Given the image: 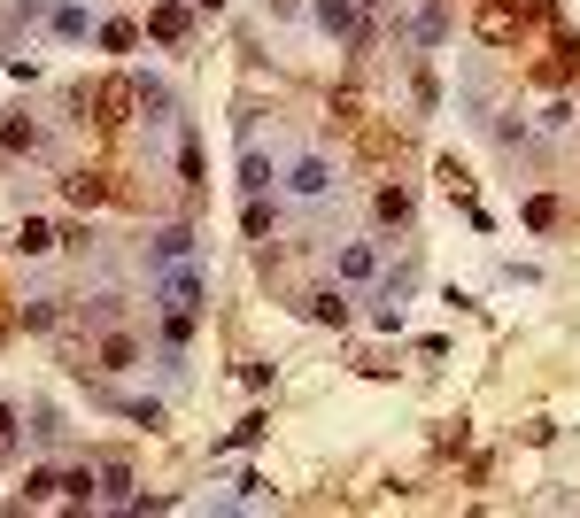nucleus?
<instances>
[{"mask_svg": "<svg viewBox=\"0 0 580 518\" xmlns=\"http://www.w3.org/2000/svg\"><path fill=\"white\" fill-rule=\"evenodd\" d=\"M318 24L341 31V39H356V8H348V0H318Z\"/></svg>", "mask_w": 580, "mask_h": 518, "instance_id": "12", "label": "nucleus"}, {"mask_svg": "<svg viewBox=\"0 0 580 518\" xmlns=\"http://www.w3.org/2000/svg\"><path fill=\"white\" fill-rule=\"evenodd\" d=\"M519 31H526V8H519V0H480V39H488V47H511Z\"/></svg>", "mask_w": 580, "mask_h": 518, "instance_id": "2", "label": "nucleus"}, {"mask_svg": "<svg viewBox=\"0 0 580 518\" xmlns=\"http://www.w3.org/2000/svg\"><path fill=\"white\" fill-rule=\"evenodd\" d=\"M93 488H101V480H93L86 464H78V472H70V480H62V495H70V503H86V495H93Z\"/></svg>", "mask_w": 580, "mask_h": 518, "instance_id": "24", "label": "nucleus"}, {"mask_svg": "<svg viewBox=\"0 0 580 518\" xmlns=\"http://www.w3.org/2000/svg\"><path fill=\"white\" fill-rule=\"evenodd\" d=\"M178 178H186V186H202V140H194V132L178 140Z\"/></svg>", "mask_w": 580, "mask_h": 518, "instance_id": "14", "label": "nucleus"}, {"mask_svg": "<svg viewBox=\"0 0 580 518\" xmlns=\"http://www.w3.org/2000/svg\"><path fill=\"white\" fill-rule=\"evenodd\" d=\"M372 271H379V256L364 248V240H348L341 248V279H372Z\"/></svg>", "mask_w": 580, "mask_h": 518, "instance_id": "11", "label": "nucleus"}, {"mask_svg": "<svg viewBox=\"0 0 580 518\" xmlns=\"http://www.w3.org/2000/svg\"><path fill=\"white\" fill-rule=\"evenodd\" d=\"M39 16H47V0H16L8 8V24H39Z\"/></svg>", "mask_w": 580, "mask_h": 518, "instance_id": "28", "label": "nucleus"}, {"mask_svg": "<svg viewBox=\"0 0 580 518\" xmlns=\"http://www.w3.org/2000/svg\"><path fill=\"white\" fill-rule=\"evenodd\" d=\"M132 86H140V116H147V124L171 116V86H163V78H132Z\"/></svg>", "mask_w": 580, "mask_h": 518, "instance_id": "9", "label": "nucleus"}, {"mask_svg": "<svg viewBox=\"0 0 580 518\" xmlns=\"http://www.w3.org/2000/svg\"><path fill=\"white\" fill-rule=\"evenodd\" d=\"M240 186H248V194H263V186H271V163H263L256 147H248V155H240Z\"/></svg>", "mask_w": 580, "mask_h": 518, "instance_id": "16", "label": "nucleus"}, {"mask_svg": "<svg viewBox=\"0 0 580 518\" xmlns=\"http://www.w3.org/2000/svg\"><path fill=\"white\" fill-rule=\"evenodd\" d=\"M163 341H171V348L194 341V310H163Z\"/></svg>", "mask_w": 580, "mask_h": 518, "instance_id": "17", "label": "nucleus"}, {"mask_svg": "<svg viewBox=\"0 0 580 518\" xmlns=\"http://www.w3.org/2000/svg\"><path fill=\"white\" fill-rule=\"evenodd\" d=\"M202 271H171V279H163V310H202Z\"/></svg>", "mask_w": 580, "mask_h": 518, "instance_id": "4", "label": "nucleus"}, {"mask_svg": "<svg viewBox=\"0 0 580 518\" xmlns=\"http://www.w3.org/2000/svg\"><path fill=\"white\" fill-rule=\"evenodd\" d=\"M55 294H39V302H24V325H31V333H47V325H55Z\"/></svg>", "mask_w": 580, "mask_h": 518, "instance_id": "19", "label": "nucleus"}, {"mask_svg": "<svg viewBox=\"0 0 580 518\" xmlns=\"http://www.w3.org/2000/svg\"><path fill=\"white\" fill-rule=\"evenodd\" d=\"M132 364H140V341H132V333H101V348H93V372L101 379H116V372H132Z\"/></svg>", "mask_w": 580, "mask_h": 518, "instance_id": "3", "label": "nucleus"}, {"mask_svg": "<svg viewBox=\"0 0 580 518\" xmlns=\"http://www.w3.org/2000/svg\"><path fill=\"white\" fill-rule=\"evenodd\" d=\"M287 186H294V194H325V186H333V171H325V155H302V163L287 171Z\"/></svg>", "mask_w": 580, "mask_h": 518, "instance_id": "8", "label": "nucleus"}, {"mask_svg": "<svg viewBox=\"0 0 580 518\" xmlns=\"http://www.w3.org/2000/svg\"><path fill=\"white\" fill-rule=\"evenodd\" d=\"M16 248H24V256H47V248H55V232L39 225V217H24V232H16Z\"/></svg>", "mask_w": 580, "mask_h": 518, "instance_id": "15", "label": "nucleus"}, {"mask_svg": "<svg viewBox=\"0 0 580 518\" xmlns=\"http://www.w3.org/2000/svg\"><path fill=\"white\" fill-rule=\"evenodd\" d=\"M147 31H155L163 47H186V8H178V0H163V8L147 16Z\"/></svg>", "mask_w": 580, "mask_h": 518, "instance_id": "7", "label": "nucleus"}, {"mask_svg": "<svg viewBox=\"0 0 580 518\" xmlns=\"http://www.w3.org/2000/svg\"><path fill=\"white\" fill-rule=\"evenodd\" d=\"M93 480H101V495H109V503H132V472H124V464H101Z\"/></svg>", "mask_w": 580, "mask_h": 518, "instance_id": "13", "label": "nucleus"}, {"mask_svg": "<svg viewBox=\"0 0 580 518\" xmlns=\"http://www.w3.org/2000/svg\"><path fill=\"white\" fill-rule=\"evenodd\" d=\"M263 426H271V418H240V426H232L217 449H248V441H263Z\"/></svg>", "mask_w": 580, "mask_h": 518, "instance_id": "20", "label": "nucleus"}, {"mask_svg": "<svg viewBox=\"0 0 580 518\" xmlns=\"http://www.w3.org/2000/svg\"><path fill=\"white\" fill-rule=\"evenodd\" d=\"M0 441H16V410L0 403Z\"/></svg>", "mask_w": 580, "mask_h": 518, "instance_id": "29", "label": "nucleus"}, {"mask_svg": "<svg viewBox=\"0 0 580 518\" xmlns=\"http://www.w3.org/2000/svg\"><path fill=\"white\" fill-rule=\"evenodd\" d=\"M364 8H379V0H364Z\"/></svg>", "mask_w": 580, "mask_h": 518, "instance_id": "31", "label": "nucleus"}, {"mask_svg": "<svg viewBox=\"0 0 580 518\" xmlns=\"http://www.w3.org/2000/svg\"><path fill=\"white\" fill-rule=\"evenodd\" d=\"M101 47H109V55H132V47H140V24L109 16V24H101Z\"/></svg>", "mask_w": 580, "mask_h": 518, "instance_id": "10", "label": "nucleus"}, {"mask_svg": "<svg viewBox=\"0 0 580 518\" xmlns=\"http://www.w3.org/2000/svg\"><path fill=\"white\" fill-rule=\"evenodd\" d=\"M55 488H62L55 472H31V480H24V503H47V495H55Z\"/></svg>", "mask_w": 580, "mask_h": 518, "instance_id": "25", "label": "nucleus"}, {"mask_svg": "<svg viewBox=\"0 0 580 518\" xmlns=\"http://www.w3.org/2000/svg\"><path fill=\"white\" fill-rule=\"evenodd\" d=\"M248 232H256V240H271V209H263V194H248Z\"/></svg>", "mask_w": 580, "mask_h": 518, "instance_id": "26", "label": "nucleus"}, {"mask_svg": "<svg viewBox=\"0 0 580 518\" xmlns=\"http://www.w3.org/2000/svg\"><path fill=\"white\" fill-rule=\"evenodd\" d=\"M70 101H78V109H93V124H109V132L140 116V86H132V78H101V86H78Z\"/></svg>", "mask_w": 580, "mask_h": 518, "instance_id": "1", "label": "nucleus"}, {"mask_svg": "<svg viewBox=\"0 0 580 518\" xmlns=\"http://www.w3.org/2000/svg\"><path fill=\"white\" fill-rule=\"evenodd\" d=\"M194 8H225V0H194Z\"/></svg>", "mask_w": 580, "mask_h": 518, "instance_id": "30", "label": "nucleus"}, {"mask_svg": "<svg viewBox=\"0 0 580 518\" xmlns=\"http://www.w3.org/2000/svg\"><path fill=\"white\" fill-rule=\"evenodd\" d=\"M55 31L62 39H86V8H55Z\"/></svg>", "mask_w": 580, "mask_h": 518, "instance_id": "23", "label": "nucleus"}, {"mask_svg": "<svg viewBox=\"0 0 580 518\" xmlns=\"http://www.w3.org/2000/svg\"><path fill=\"white\" fill-rule=\"evenodd\" d=\"M310 317H318V325H348V302L341 294H310Z\"/></svg>", "mask_w": 580, "mask_h": 518, "instance_id": "18", "label": "nucleus"}, {"mask_svg": "<svg viewBox=\"0 0 580 518\" xmlns=\"http://www.w3.org/2000/svg\"><path fill=\"white\" fill-rule=\"evenodd\" d=\"M526 225H534V232L557 225V202H550V194H534V202H526Z\"/></svg>", "mask_w": 580, "mask_h": 518, "instance_id": "22", "label": "nucleus"}, {"mask_svg": "<svg viewBox=\"0 0 580 518\" xmlns=\"http://www.w3.org/2000/svg\"><path fill=\"white\" fill-rule=\"evenodd\" d=\"M62 194H70L78 209H93V202H109V178H101V171H70V178H62Z\"/></svg>", "mask_w": 580, "mask_h": 518, "instance_id": "6", "label": "nucleus"}, {"mask_svg": "<svg viewBox=\"0 0 580 518\" xmlns=\"http://www.w3.org/2000/svg\"><path fill=\"white\" fill-rule=\"evenodd\" d=\"M86 325H116V294H93V302H86Z\"/></svg>", "mask_w": 580, "mask_h": 518, "instance_id": "27", "label": "nucleus"}, {"mask_svg": "<svg viewBox=\"0 0 580 518\" xmlns=\"http://www.w3.org/2000/svg\"><path fill=\"white\" fill-rule=\"evenodd\" d=\"M155 248H163V263H178V256H186V248H194V232H186V225H171V232H163V240H155Z\"/></svg>", "mask_w": 580, "mask_h": 518, "instance_id": "21", "label": "nucleus"}, {"mask_svg": "<svg viewBox=\"0 0 580 518\" xmlns=\"http://www.w3.org/2000/svg\"><path fill=\"white\" fill-rule=\"evenodd\" d=\"M410 209H418V202H410V186H379L372 217H379V225H395V232H403V225H410Z\"/></svg>", "mask_w": 580, "mask_h": 518, "instance_id": "5", "label": "nucleus"}]
</instances>
